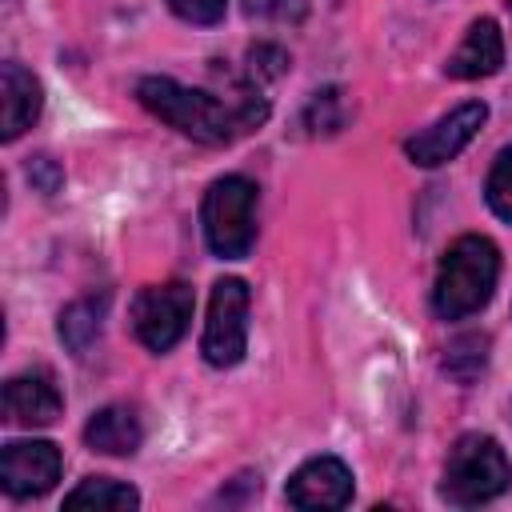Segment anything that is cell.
<instances>
[{"mask_svg": "<svg viewBox=\"0 0 512 512\" xmlns=\"http://www.w3.org/2000/svg\"><path fill=\"white\" fill-rule=\"evenodd\" d=\"M136 96L152 116H160L164 124H172L176 132L200 144H232L244 132L260 128L268 116V104L256 92H244L240 100L224 104L212 92L176 84L172 76H144L136 84Z\"/></svg>", "mask_w": 512, "mask_h": 512, "instance_id": "cell-1", "label": "cell"}, {"mask_svg": "<svg viewBox=\"0 0 512 512\" xmlns=\"http://www.w3.org/2000/svg\"><path fill=\"white\" fill-rule=\"evenodd\" d=\"M500 276V256L488 236H460L440 268H436V288H432V308L440 320H464L480 312L492 300Z\"/></svg>", "mask_w": 512, "mask_h": 512, "instance_id": "cell-2", "label": "cell"}, {"mask_svg": "<svg viewBox=\"0 0 512 512\" xmlns=\"http://www.w3.org/2000/svg\"><path fill=\"white\" fill-rule=\"evenodd\" d=\"M508 484H512V464H508L504 448H500L492 436L468 432V436H460L456 448L448 452L440 496H444L448 504H456V508H472V504L496 500Z\"/></svg>", "mask_w": 512, "mask_h": 512, "instance_id": "cell-3", "label": "cell"}, {"mask_svg": "<svg viewBox=\"0 0 512 512\" xmlns=\"http://www.w3.org/2000/svg\"><path fill=\"white\" fill-rule=\"evenodd\" d=\"M204 240L220 260H240L256 240V184L244 176H224L204 192L200 208Z\"/></svg>", "mask_w": 512, "mask_h": 512, "instance_id": "cell-4", "label": "cell"}, {"mask_svg": "<svg viewBox=\"0 0 512 512\" xmlns=\"http://www.w3.org/2000/svg\"><path fill=\"white\" fill-rule=\"evenodd\" d=\"M196 296L184 280H168V284H152L132 300V328L140 336L144 348L152 352H168L176 348V340L188 332Z\"/></svg>", "mask_w": 512, "mask_h": 512, "instance_id": "cell-5", "label": "cell"}, {"mask_svg": "<svg viewBox=\"0 0 512 512\" xmlns=\"http://www.w3.org/2000/svg\"><path fill=\"white\" fill-rule=\"evenodd\" d=\"M248 344V284L236 276H224L212 284V304H208V324H204V360L216 368L240 364Z\"/></svg>", "mask_w": 512, "mask_h": 512, "instance_id": "cell-6", "label": "cell"}, {"mask_svg": "<svg viewBox=\"0 0 512 512\" xmlns=\"http://www.w3.org/2000/svg\"><path fill=\"white\" fill-rule=\"evenodd\" d=\"M484 120H488V108H484L480 100H468V104L452 108L448 116H440V120H436L432 128H424L420 136H412V140L404 144V152H408V160L420 164V168L448 164L452 156H460V152L472 144V136L480 132Z\"/></svg>", "mask_w": 512, "mask_h": 512, "instance_id": "cell-7", "label": "cell"}, {"mask_svg": "<svg viewBox=\"0 0 512 512\" xmlns=\"http://www.w3.org/2000/svg\"><path fill=\"white\" fill-rule=\"evenodd\" d=\"M60 448L48 440H12L0 452V484L8 496H44L60 480Z\"/></svg>", "mask_w": 512, "mask_h": 512, "instance_id": "cell-8", "label": "cell"}, {"mask_svg": "<svg viewBox=\"0 0 512 512\" xmlns=\"http://www.w3.org/2000/svg\"><path fill=\"white\" fill-rule=\"evenodd\" d=\"M284 496L296 508H344L352 500V472L336 456H316L292 472Z\"/></svg>", "mask_w": 512, "mask_h": 512, "instance_id": "cell-9", "label": "cell"}, {"mask_svg": "<svg viewBox=\"0 0 512 512\" xmlns=\"http://www.w3.org/2000/svg\"><path fill=\"white\" fill-rule=\"evenodd\" d=\"M0 408H4V420L8 424H20V428H44L60 416L64 400L56 392V384L44 376V372H28V376H12L4 384V396H0Z\"/></svg>", "mask_w": 512, "mask_h": 512, "instance_id": "cell-10", "label": "cell"}, {"mask_svg": "<svg viewBox=\"0 0 512 512\" xmlns=\"http://www.w3.org/2000/svg\"><path fill=\"white\" fill-rule=\"evenodd\" d=\"M500 64H504V36H500L496 20L484 16V20L468 24V32H464L460 48L448 56L444 72L452 80H480V76L500 72Z\"/></svg>", "mask_w": 512, "mask_h": 512, "instance_id": "cell-11", "label": "cell"}, {"mask_svg": "<svg viewBox=\"0 0 512 512\" xmlns=\"http://www.w3.org/2000/svg\"><path fill=\"white\" fill-rule=\"evenodd\" d=\"M40 80L20 68L16 60L0 64V132L4 140H16L24 128H32V120L40 116Z\"/></svg>", "mask_w": 512, "mask_h": 512, "instance_id": "cell-12", "label": "cell"}, {"mask_svg": "<svg viewBox=\"0 0 512 512\" xmlns=\"http://www.w3.org/2000/svg\"><path fill=\"white\" fill-rule=\"evenodd\" d=\"M140 440H144V428L128 404H108L84 424V444L104 456H132Z\"/></svg>", "mask_w": 512, "mask_h": 512, "instance_id": "cell-13", "label": "cell"}, {"mask_svg": "<svg viewBox=\"0 0 512 512\" xmlns=\"http://www.w3.org/2000/svg\"><path fill=\"white\" fill-rule=\"evenodd\" d=\"M104 304H108V296H84V300H76V304H68V308L60 312V340H64L76 356L100 336Z\"/></svg>", "mask_w": 512, "mask_h": 512, "instance_id": "cell-14", "label": "cell"}, {"mask_svg": "<svg viewBox=\"0 0 512 512\" xmlns=\"http://www.w3.org/2000/svg\"><path fill=\"white\" fill-rule=\"evenodd\" d=\"M136 504H140L136 488L108 480V476H92L64 496V508H136Z\"/></svg>", "mask_w": 512, "mask_h": 512, "instance_id": "cell-15", "label": "cell"}, {"mask_svg": "<svg viewBox=\"0 0 512 512\" xmlns=\"http://www.w3.org/2000/svg\"><path fill=\"white\" fill-rule=\"evenodd\" d=\"M484 196H488V208L512 224V144L496 156L492 172H488V184H484Z\"/></svg>", "mask_w": 512, "mask_h": 512, "instance_id": "cell-16", "label": "cell"}, {"mask_svg": "<svg viewBox=\"0 0 512 512\" xmlns=\"http://www.w3.org/2000/svg\"><path fill=\"white\" fill-rule=\"evenodd\" d=\"M244 12L276 24H300L308 12V0H244Z\"/></svg>", "mask_w": 512, "mask_h": 512, "instance_id": "cell-17", "label": "cell"}, {"mask_svg": "<svg viewBox=\"0 0 512 512\" xmlns=\"http://www.w3.org/2000/svg\"><path fill=\"white\" fill-rule=\"evenodd\" d=\"M340 108V92L336 88H324V92H316V100L308 104V128L312 132H336L340 128V116H332Z\"/></svg>", "mask_w": 512, "mask_h": 512, "instance_id": "cell-18", "label": "cell"}, {"mask_svg": "<svg viewBox=\"0 0 512 512\" xmlns=\"http://www.w3.org/2000/svg\"><path fill=\"white\" fill-rule=\"evenodd\" d=\"M168 8L188 24H216L224 20L228 0H168Z\"/></svg>", "mask_w": 512, "mask_h": 512, "instance_id": "cell-19", "label": "cell"}, {"mask_svg": "<svg viewBox=\"0 0 512 512\" xmlns=\"http://www.w3.org/2000/svg\"><path fill=\"white\" fill-rule=\"evenodd\" d=\"M28 180H32L40 192H56V188H60V180H64V172L56 168V160L36 156V160L28 164Z\"/></svg>", "mask_w": 512, "mask_h": 512, "instance_id": "cell-20", "label": "cell"}, {"mask_svg": "<svg viewBox=\"0 0 512 512\" xmlns=\"http://www.w3.org/2000/svg\"><path fill=\"white\" fill-rule=\"evenodd\" d=\"M508 8H512V0H508Z\"/></svg>", "mask_w": 512, "mask_h": 512, "instance_id": "cell-21", "label": "cell"}]
</instances>
